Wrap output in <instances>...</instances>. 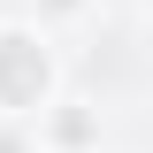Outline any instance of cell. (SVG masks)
<instances>
[{
	"label": "cell",
	"mask_w": 153,
	"mask_h": 153,
	"mask_svg": "<svg viewBox=\"0 0 153 153\" xmlns=\"http://www.w3.org/2000/svg\"><path fill=\"white\" fill-rule=\"evenodd\" d=\"M0 153H23V138H8V130H0Z\"/></svg>",
	"instance_id": "277c9868"
},
{
	"label": "cell",
	"mask_w": 153,
	"mask_h": 153,
	"mask_svg": "<svg viewBox=\"0 0 153 153\" xmlns=\"http://www.w3.org/2000/svg\"><path fill=\"white\" fill-rule=\"evenodd\" d=\"M92 138H100V115L84 107V100H61V107L46 115V146L54 153H84Z\"/></svg>",
	"instance_id": "7a4b0ae2"
},
{
	"label": "cell",
	"mask_w": 153,
	"mask_h": 153,
	"mask_svg": "<svg viewBox=\"0 0 153 153\" xmlns=\"http://www.w3.org/2000/svg\"><path fill=\"white\" fill-rule=\"evenodd\" d=\"M54 100V46L31 23H0V115H38Z\"/></svg>",
	"instance_id": "6da1fadb"
},
{
	"label": "cell",
	"mask_w": 153,
	"mask_h": 153,
	"mask_svg": "<svg viewBox=\"0 0 153 153\" xmlns=\"http://www.w3.org/2000/svg\"><path fill=\"white\" fill-rule=\"evenodd\" d=\"M84 0H38V16H76Z\"/></svg>",
	"instance_id": "3957f363"
}]
</instances>
